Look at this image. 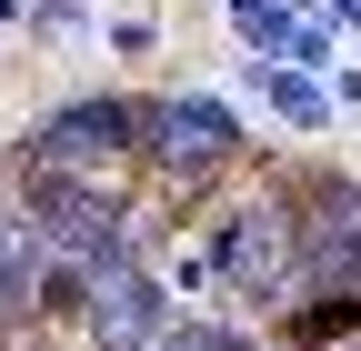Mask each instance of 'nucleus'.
Here are the masks:
<instances>
[{
    "mask_svg": "<svg viewBox=\"0 0 361 351\" xmlns=\"http://www.w3.org/2000/svg\"><path fill=\"white\" fill-rule=\"evenodd\" d=\"M20 191H30V221H40V241H51L61 261H111V251H121V221H130V211H121L111 191H90L80 171L20 151Z\"/></svg>",
    "mask_w": 361,
    "mask_h": 351,
    "instance_id": "obj_1",
    "label": "nucleus"
},
{
    "mask_svg": "<svg viewBox=\"0 0 361 351\" xmlns=\"http://www.w3.org/2000/svg\"><path fill=\"white\" fill-rule=\"evenodd\" d=\"M211 261H221V281H231L241 301H281V291L311 271L301 221H291L281 201H251V211H231V221H221V241H211Z\"/></svg>",
    "mask_w": 361,
    "mask_h": 351,
    "instance_id": "obj_2",
    "label": "nucleus"
},
{
    "mask_svg": "<svg viewBox=\"0 0 361 351\" xmlns=\"http://www.w3.org/2000/svg\"><path fill=\"white\" fill-rule=\"evenodd\" d=\"M90 341L101 351H161L171 341V301H161V281L130 261V241L111 251V261H90Z\"/></svg>",
    "mask_w": 361,
    "mask_h": 351,
    "instance_id": "obj_3",
    "label": "nucleus"
},
{
    "mask_svg": "<svg viewBox=\"0 0 361 351\" xmlns=\"http://www.w3.org/2000/svg\"><path fill=\"white\" fill-rule=\"evenodd\" d=\"M121 151H151V101H71L30 130V161H61V171L121 161Z\"/></svg>",
    "mask_w": 361,
    "mask_h": 351,
    "instance_id": "obj_4",
    "label": "nucleus"
},
{
    "mask_svg": "<svg viewBox=\"0 0 361 351\" xmlns=\"http://www.w3.org/2000/svg\"><path fill=\"white\" fill-rule=\"evenodd\" d=\"M301 251H311V281L322 291H341V301H361V181H301Z\"/></svg>",
    "mask_w": 361,
    "mask_h": 351,
    "instance_id": "obj_5",
    "label": "nucleus"
},
{
    "mask_svg": "<svg viewBox=\"0 0 361 351\" xmlns=\"http://www.w3.org/2000/svg\"><path fill=\"white\" fill-rule=\"evenodd\" d=\"M231 151H241V121L221 111V101H201V91L151 101V161H161V171H180V181H191V171H221Z\"/></svg>",
    "mask_w": 361,
    "mask_h": 351,
    "instance_id": "obj_6",
    "label": "nucleus"
},
{
    "mask_svg": "<svg viewBox=\"0 0 361 351\" xmlns=\"http://www.w3.org/2000/svg\"><path fill=\"white\" fill-rule=\"evenodd\" d=\"M231 20H241V40L261 61H331V40L311 30V20H291L281 0H231Z\"/></svg>",
    "mask_w": 361,
    "mask_h": 351,
    "instance_id": "obj_7",
    "label": "nucleus"
},
{
    "mask_svg": "<svg viewBox=\"0 0 361 351\" xmlns=\"http://www.w3.org/2000/svg\"><path fill=\"white\" fill-rule=\"evenodd\" d=\"M30 281H40V251H30V221L0 211V321L30 312Z\"/></svg>",
    "mask_w": 361,
    "mask_h": 351,
    "instance_id": "obj_8",
    "label": "nucleus"
},
{
    "mask_svg": "<svg viewBox=\"0 0 361 351\" xmlns=\"http://www.w3.org/2000/svg\"><path fill=\"white\" fill-rule=\"evenodd\" d=\"M261 91H271V101H281V111H291L301 130H322V121H331V101H322V91H311V80H301V70H261Z\"/></svg>",
    "mask_w": 361,
    "mask_h": 351,
    "instance_id": "obj_9",
    "label": "nucleus"
},
{
    "mask_svg": "<svg viewBox=\"0 0 361 351\" xmlns=\"http://www.w3.org/2000/svg\"><path fill=\"white\" fill-rule=\"evenodd\" d=\"M161 351H251V341H241V331H221V321H180Z\"/></svg>",
    "mask_w": 361,
    "mask_h": 351,
    "instance_id": "obj_10",
    "label": "nucleus"
},
{
    "mask_svg": "<svg viewBox=\"0 0 361 351\" xmlns=\"http://www.w3.org/2000/svg\"><path fill=\"white\" fill-rule=\"evenodd\" d=\"M0 11H11V0H0Z\"/></svg>",
    "mask_w": 361,
    "mask_h": 351,
    "instance_id": "obj_11",
    "label": "nucleus"
}]
</instances>
